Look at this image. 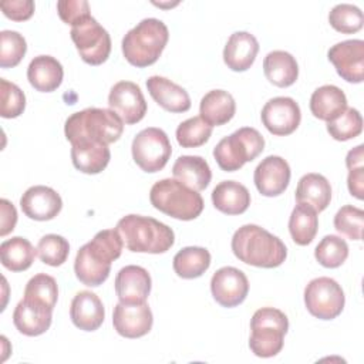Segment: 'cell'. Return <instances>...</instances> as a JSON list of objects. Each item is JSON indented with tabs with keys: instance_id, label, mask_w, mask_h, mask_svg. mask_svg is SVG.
I'll use <instances>...</instances> for the list:
<instances>
[{
	"instance_id": "cell-10",
	"label": "cell",
	"mask_w": 364,
	"mask_h": 364,
	"mask_svg": "<svg viewBox=\"0 0 364 364\" xmlns=\"http://www.w3.org/2000/svg\"><path fill=\"white\" fill-rule=\"evenodd\" d=\"M346 297L341 286L331 277H316L304 289V304L309 313L320 320H333L341 314Z\"/></svg>"
},
{
	"instance_id": "cell-47",
	"label": "cell",
	"mask_w": 364,
	"mask_h": 364,
	"mask_svg": "<svg viewBox=\"0 0 364 364\" xmlns=\"http://www.w3.org/2000/svg\"><path fill=\"white\" fill-rule=\"evenodd\" d=\"M347 186L353 196H355L360 200L364 198V166L363 165L348 169Z\"/></svg>"
},
{
	"instance_id": "cell-1",
	"label": "cell",
	"mask_w": 364,
	"mask_h": 364,
	"mask_svg": "<svg viewBox=\"0 0 364 364\" xmlns=\"http://www.w3.org/2000/svg\"><path fill=\"white\" fill-rule=\"evenodd\" d=\"M124 242L117 229L100 230L88 243L81 246L74 260L77 279L90 287L102 284L111 272V263L122 253Z\"/></svg>"
},
{
	"instance_id": "cell-44",
	"label": "cell",
	"mask_w": 364,
	"mask_h": 364,
	"mask_svg": "<svg viewBox=\"0 0 364 364\" xmlns=\"http://www.w3.org/2000/svg\"><path fill=\"white\" fill-rule=\"evenodd\" d=\"M57 11L60 18L71 27L91 16L90 4L85 0H60L57 1Z\"/></svg>"
},
{
	"instance_id": "cell-8",
	"label": "cell",
	"mask_w": 364,
	"mask_h": 364,
	"mask_svg": "<svg viewBox=\"0 0 364 364\" xmlns=\"http://www.w3.org/2000/svg\"><path fill=\"white\" fill-rule=\"evenodd\" d=\"M263 149L264 138L262 134L256 128L243 127L222 138L213 148V156L222 171L233 172L259 156Z\"/></svg>"
},
{
	"instance_id": "cell-28",
	"label": "cell",
	"mask_w": 364,
	"mask_h": 364,
	"mask_svg": "<svg viewBox=\"0 0 364 364\" xmlns=\"http://www.w3.org/2000/svg\"><path fill=\"white\" fill-rule=\"evenodd\" d=\"M347 108V97L344 91L336 85L327 84L318 87L310 98L311 114L326 122L336 119Z\"/></svg>"
},
{
	"instance_id": "cell-45",
	"label": "cell",
	"mask_w": 364,
	"mask_h": 364,
	"mask_svg": "<svg viewBox=\"0 0 364 364\" xmlns=\"http://www.w3.org/2000/svg\"><path fill=\"white\" fill-rule=\"evenodd\" d=\"M6 17L14 21L28 20L34 13V1L31 0H6L0 4Z\"/></svg>"
},
{
	"instance_id": "cell-36",
	"label": "cell",
	"mask_w": 364,
	"mask_h": 364,
	"mask_svg": "<svg viewBox=\"0 0 364 364\" xmlns=\"http://www.w3.org/2000/svg\"><path fill=\"white\" fill-rule=\"evenodd\" d=\"M24 299L38 301L54 310L58 299V286L53 276L38 273L33 276L24 289Z\"/></svg>"
},
{
	"instance_id": "cell-35",
	"label": "cell",
	"mask_w": 364,
	"mask_h": 364,
	"mask_svg": "<svg viewBox=\"0 0 364 364\" xmlns=\"http://www.w3.org/2000/svg\"><path fill=\"white\" fill-rule=\"evenodd\" d=\"M314 257L321 266L336 269L341 266L348 257V246L340 236L327 235L316 246Z\"/></svg>"
},
{
	"instance_id": "cell-30",
	"label": "cell",
	"mask_w": 364,
	"mask_h": 364,
	"mask_svg": "<svg viewBox=\"0 0 364 364\" xmlns=\"http://www.w3.org/2000/svg\"><path fill=\"white\" fill-rule=\"evenodd\" d=\"M263 71L266 78L273 85L280 88L293 85L299 77V65L296 58L283 50L270 51L264 57Z\"/></svg>"
},
{
	"instance_id": "cell-37",
	"label": "cell",
	"mask_w": 364,
	"mask_h": 364,
	"mask_svg": "<svg viewBox=\"0 0 364 364\" xmlns=\"http://www.w3.org/2000/svg\"><path fill=\"white\" fill-rule=\"evenodd\" d=\"M212 127L200 117H192L181 122L176 128V141L182 148H196L208 142Z\"/></svg>"
},
{
	"instance_id": "cell-16",
	"label": "cell",
	"mask_w": 364,
	"mask_h": 364,
	"mask_svg": "<svg viewBox=\"0 0 364 364\" xmlns=\"http://www.w3.org/2000/svg\"><path fill=\"white\" fill-rule=\"evenodd\" d=\"M327 58L336 67L337 74L347 82L358 84L364 78V41L346 40L334 44Z\"/></svg>"
},
{
	"instance_id": "cell-23",
	"label": "cell",
	"mask_w": 364,
	"mask_h": 364,
	"mask_svg": "<svg viewBox=\"0 0 364 364\" xmlns=\"http://www.w3.org/2000/svg\"><path fill=\"white\" fill-rule=\"evenodd\" d=\"M146 88L154 101L169 112H186L191 108V97L181 85L166 77L152 75L146 80Z\"/></svg>"
},
{
	"instance_id": "cell-18",
	"label": "cell",
	"mask_w": 364,
	"mask_h": 364,
	"mask_svg": "<svg viewBox=\"0 0 364 364\" xmlns=\"http://www.w3.org/2000/svg\"><path fill=\"white\" fill-rule=\"evenodd\" d=\"M20 206L26 216L34 220H51L54 219L61 208V196L50 186L36 185L28 188L20 198Z\"/></svg>"
},
{
	"instance_id": "cell-33",
	"label": "cell",
	"mask_w": 364,
	"mask_h": 364,
	"mask_svg": "<svg viewBox=\"0 0 364 364\" xmlns=\"http://www.w3.org/2000/svg\"><path fill=\"white\" fill-rule=\"evenodd\" d=\"M318 229L317 210L306 203H297L289 219V232L294 243L306 246L313 242Z\"/></svg>"
},
{
	"instance_id": "cell-32",
	"label": "cell",
	"mask_w": 364,
	"mask_h": 364,
	"mask_svg": "<svg viewBox=\"0 0 364 364\" xmlns=\"http://www.w3.org/2000/svg\"><path fill=\"white\" fill-rule=\"evenodd\" d=\"M37 249L21 236H14L0 245L1 264L11 272L27 270L36 257Z\"/></svg>"
},
{
	"instance_id": "cell-41",
	"label": "cell",
	"mask_w": 364,
	"mask_h": 364,
	"mask_svg": "<svg viewBox=\"0 0 364 364\" xmlns=\"http://www.w3.org/2000/svg\"><path fill=\"white\" fill-rule=\"evenodd\" d=\"M27 51V43L18 31L3 30L0 33V65L10 68L20 64Z\"/></svg>"
},
{
	"instance_id": "cell-7",
	"label": "cell",
	"mask_w": 364,
	"mask_h": 364,
	"mask_svg": "<svg viewBox=\"0 0 364 364\" xmlns=\"http://www.w3.org/2000/svg\"><path fill=\"white\" fill-rule=\"evenodd\" d=\"M250 330L249 347L252 353L262 358L274 357L283 348L289 318L279 309L262 307L252 316Z\"/></svg>"
},
{
	"instance_id": "cell-42",
	"label": "cell",
	"mask_w": 364,
	"mask_h": 364,
	"mask_svg": "<svg viewBox=\"0 0 364 364\" xmlns=\"http://www.w3.org/2000/svg\"><path fill=\"white\" fill-rule=\"evenodd\" d=\"M363 226H364V210L353 205H346L340 208L334 216L336 230L351 240H361Z\"/></svg>"
},
{
	"instance_id": "cell-22",
	"label": "cell",
	"mask_w": 364,
	"mask_h": 364,
	"mask_svg": "<svg viewBox=\"0 0 364 364\" xmlns=\"http://www.w3.org/2000/svg\"><path fill=\"white\" fill-rule=\"evenodd\" d=\"M259 53L256 37L247 31L230 34L223 48V61L232 71H246L252 67Z\"/></svg>"
},
{
	"instance_id": "cell-27",
	"label": "cell",
	"mask_w": 364,
	"mask_h": 364,
	"mask_svg": "<svg viewBox=\"0 0 364 364\" xmlns=\"http://www.w3.org/2000/svg\"><path fill=\"white\" fill-rule=\"evenodd\" d=\"M236 112V102L225 90H212L206 92L199 104V117L210 127H219L229 122Z\"/></svg>"
},
{
	"instance_id": "cell-17",
	"label": "cell",
	"mask_w": 364,
	"mask_h": 364,
	"mask_svg": "<svg viewBox=\"0 0 364 364\" xmlns=\"http://www.w3.org/2000/svg\"><path fill=\"white\" fill-rule=\"evenodd\" d=\"M290 166L286 159L277 155H269L256 166L253 181L263 196L282 195L290 182Z\"/></svg>"
},
{
	"instance_id": "cell-5",
	"label": "cell",
	"mask_w": 364,
	"mask_h": 364,
	"mask_svg": "<svg viewBox=\"0 0 364 364\" xmlns=\"http://www.w3.org/2000/svg\"><path fill=\"white\" fill-rule=\"evenodd\" d=\"M169 38L168 27L162 20L149 17L141 20L122 38L125 60L138 68L156 63Z\"/></svg>"
},
{
	"instance_id": "cell-29",
	"label": "cell",
	"mask_w": 364,
	"mask_h": 364,
	"mask_svg": "<svg viewBox=\"0 0 364 364\" xmlns=\"http://www.w3.org/2000/svg\"><path fill=\"white\" fill-rule=\"evenodd\" d=\"M173 178L193 191H203L210 179L212 172L209 164L199 155H182L172 166Z\"/></svg>"
},
{
	"instance_id": "cell-46",
	"label": "cell",
	"mask_w": 364,
	"mask_h": 364,
	"mask_svg": "<svg viewBox=\"0 0 364 364\" xmlns=\"http://www.w3.org/2000/svg\"><path fill=\"white\" fill-rule=\"evenodd\" d=\"M0 212H1L0 236H6L14 229V226L17 223V210L10 200L1 199L0 200Z\"/></svg>"
},
{
	"instance_id": "cell-11",
	"label": "cell",
	"mask_w": 364,
	"mask_h": 364,
	"mask_svg": "<svg viewBox=\"0 0 364 364\" xmlns=\"http://www.w3.org/2000/svg\"><path fill=\"white\" fill-rule=\"evenodd\" d=\"M70 34L80 57L87 64L100 65L109 57L111 37L92 16L73 26Z\"/></svg>"
},
{
	"instance_id": "cell-21",
	"label": "cell",
	"mask_w": 364,
	"mask_h": 364,
	"mask_svg": "<svg viewBox=\"0 0 364 364\" xmlns=\"http://www.w3.org/2000/svg\"><path fill=\"white\" fill-rule=\"evenodd\" d=\"M70 317L75 327L84 331H95L104 323L105 310L100 297L90 291H78L70 307Z\"/></svg>"
},
{
	"instance_id": "cell-3",
	"label": "cell",
	"mask_w": 364,
	"mask_h": 364,
	"mask_svg": "<svg viewBox=\"0 0 364 364\" xmlns=\"http://www.w3.org/2000/svg\"><path fill=\"white\" fill-rule=\"evenodd\" d=\"M115 229L125 247L136 253H165L175 243L173 230L151 216L127 215L118 220Z\"/></svg>"
},
{
	"instance_id": "cell-14",
	"label": "cell",
	"mask_w": 364,
	"mask_h": 364,
	"mask_svg": "<svg viewBox=\"0 0 364 364\" xmlns=\"http://www.w3.org/2000/svg\"><path fill=\"white\" fill-rule=\"evenodd\" d=\"M210 291L220 306L236 307L245 301L249 293V280L240 269L225 266L213 273Z\"/></svg>"
},
{
	"instance_id": "cell-20",
	"label": "cell",
	"mask_w": 364,
	"mask_h": 364,
	"mask_svg": "<svg viewBox=\"0 0 364 364\" xmlns=\"http://www.w3.org/2000/svg\"><path fill=\"white\" fill-rule=\"evenodd\" d=\"M151 276L135 264L122 267L115 277V293L121 303H144L151 293Z\"/></svg>"
},
{
	"instance_id": "cell-12",
	"label": "cell",
	"mask_w": 364,
	"mask_h": 364,
	"mask_svg": "<svg viewBox=\"0 0 364 364\" xmlns=\"http://www.w3.org/2000/svg\"><path fill=\"white\" fill-rule=\"evenodd\" d=\"M262 122L266 129L277 136L290 135L301 121L299 104L290 97H274L262 108Z\"/></svg>"
},
{
	"instance_id": "cell-40",
	"label": "cell",
	"mask_w": 364,
	"mask_h": 364,
	"mask_svg": "<svg viewBox=\"0 0 364 364\" xmlns=\"http://www.w3.org/2000/svg\"><path fill=\"white\" fill-rule=\"evenodd\" d=\"M70 253V243L65 237L60 235H46L38 240L37 255L40 260L48 266H61Z\"/></svg>"
},
{
	"instance_id": "cell-38",
	"label": "cell",
	"mask_w": 364,
	"mask_h": 364,
	"mask_svg": "<svg viewBox=\"0 0 364 364\" xmlns=\"http://www.w3.org/2000/svg\"><path fill=\"white\" fill-rule=\"evenodd\" d=\"M328 23L338 33L353 34L363 28L364 17L357 6L341 3L334 6L328 13Z\"/></svg>"
},
{
	"instance_id": "cell-9",
	"label": "cell",
	"mask_w": 364,
	"mask_h": 364,
	"mask_svg": "<svg viewBox=\"0 0 364 364\" xmlns=\"http://www.w3.org/2000/svg\"><path fill=\"white\" fill-rule=\"evenodd\" d=\"M131 151L135 164L144 172L154 173L165 168L171 158L172 146L165 131L148 127L135 135Z\"/></svg>"
},
{
	"instance_id": "cell-4",
	"label": "cell",
	"mask_w": 364,
	"mask_h": 364,
	"mask_svg": "<svg viewBox=\"0 0 364 364\" xmlns=\"http://www.w3.org/2000/svg\"><path fill=\"white\" fill-rule=\"evenodd\" d=\"M122 131L124 122L114 111L95 107L71 114L64 125L65 138L71 144L92 141L108 145L118 141Z\"/></svg>"
},
{
	"instance_id": "cell-13",
	"label": "cell",
	"mask_w": 364,
	"mask_h": 364,
	"mask_svg": "<svg viewBox=\"0 0 364 364\" xmlns=\"http://www.w3.org/2000/svg\"><path fill=\"white\" fill-rule=\"evenodd\" d=\"M108 105L128 125L139 122L146 114L145 97L139 85L132 81L114 84L108 95Z\"/></svg>"
},
{
	"instance_id": "cell-25",
	"label": "cell",
	"mask_w": 364,
	"mask_h": 364,
	"mask_svg": "<svg viewBox=\"0 0 364 364\" xmlns=\"http://www.w3.org/2000/svg\"><path fill=\"white\" fill-rule=\"evenodd\" d=\"M111 159V152L107 144L80 141L71 144L73 165L84 173H100L104 171Z\"/></svg>"
},
{
	"instance_id": "cell-19",
	"label": "cell",
	"mask_w": 364,
	"mask_h": 364,
	"mask_svg": "<svg viewBox=\"0 0 364 364\" xmlns=\"http://www.w3.org/2000/svg\"><path fill=\"white\" fill-rule=\"evenodd\" d=\"M53 320V309L30 300H20L13 311V323L16 328L28 337H36L46 333Z\"/></svg>"
},
{
	"instance_id": "cell-26",
	"label": "cell",
	"mask_w": 364,
	"mask_h": 364,
	"mask_svg": "<svg viewBox=\"0 0 364 364\" xmlns=\"http://www.w3.org/2000/svg\"><path fill=\"white\" fill-rule=\"evenodd\" d=\"M213 206L226 215H240L250 205L247 188L236 181H222L212 191Z\"/></svg>"
},
{
	"instance_id": "cell-34",
	"label": "cell",
	"mask_w": 364,
	"mask_h": 364,
	"mask_svg": "<svg viewBox=\"0 0 364 364\" xmlns=\"http://www.w3.org/2000/svg\"><path fill=\"white\" fill-rule=\"evenodd\" d=\"M173 270L182 279H196L210 266V253L205 247L188 246L173 256Z\"/></svg>"
},
{
	"instance_id": "cell-31",
	"label": "cell",
	"mask_w": 364,
	"mask_h": 364,
	"mask_svg": "<svg viewBox=\"0 0 364 364\" xmlns=\"http://www.w3.org/2000/svg\"><path fill=\"white\" fill-rule=\"evenodd\" d=\"M297 203H306L317 212H323L331 200V186L326 176L320 173H306L299 179L296 188Z\"/></svg>"
},
{
	"instance_id": "cell-43",
	"label": "cell",
	"mask_w": 364,
	"mask_h": 364,
	"mask_svg": "<svg viewBox=\"0 0 364 364\" xmlns=\"http://www.w3.org/2000/svg\"><path fill=\"white\" fill-rule=\"evenodd\" d=\"M0 115L3 118H16L23 114L26 108V95L14 82L0 78Z\"/></svg>"
},
{
	"instance_id": "cell-15",
	"label": "cell",
	"mask_w": 364,
	"mask_h": 364,
	"mask_svg": "<svg viewBox=\"0 0 364 364\" xmlns=\"http://www.w3.org/2000/svg\"><path fill=\"white\" fill-rule=\"evenodd\" d=\"M112 324L115 331L125 338H138L148 334L154 324V316L144 303H121L118 301L112 313Z\"/></svg>"
},
{
	"instance_id": "cell-6",
	"label": "cell",
	"mask_w": 364,
	"mask_h": 364,
	"mask_svg": "<svg viewBox=\"0 0 364 364\" xmlns=\"http://www.w3.org/2000/svg\"><path fill=\"white\" fill-rule=\"evenodd\" d=\"M149 200L155 209L179 220L196 219L205 206L198 191L191 189L175 178L155 182L149 192Z\"/></svg>"
},
{
	"instance_id": "cell-39",
	"label": "cell",
	"mask_w": 364,
	"mask_h": 364,
	"mask_svg": "<svg viewBox=\"0 0 364 364\" xmlns=\"http://www.w3.org/2000/svg\"><path fill=\"white\" fill-rule=\"evenodd\" d=\"M363 131V117L355 108H346L336 119L327 122V132L336 141H348Z\"/></svg>"
},
{
	"instance_id": "cell-2",
	"label": "cell",
	"mask_w": 364,
	"mask_h": 364,
	"mask_svg": "<svg viewBox=\"0 0 364 364\" xmlns=\"http://www.w3.org/2000/svg\"><path fill=\"white\" fill-rule=\"evenodd\" d=\"M232 252L240 262L264 269L280 266L287 256L284 243L257 225H243L233 233Z\"/></svg>"
},
{
	"instance_id": "cell-24",
	"label": "cell",
	"mask_w": 364,
	"mask_h": 364,
	"mask_svg": "<svg viewBox=\"0 0 364 364\" xmlns=\"http://www.w3.org/2000/svg\"><path fill=\"white\" fill-rule=\"evenodd\" d=\"M64 77L61 63L51 55H37L27 67V80L34 90L41 92L55 91Z\"/></svg>"
}]
</instances>
